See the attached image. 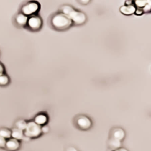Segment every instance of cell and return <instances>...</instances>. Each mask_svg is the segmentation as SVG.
Wrapping results in <instances>:
<instances>
[{
  "label": "cell",
  "instance_id": "obj_1",
  "mask_svg": "<svg viewBox=\"0 0 151 151\" xmlns=\"http://www.w3.org/2000/svg\"><path fill=\"white\" fill-rule=\"evenodd\" d=\"M47 23L52 29L58 31L68 29L73 24L68 16L59 12L51 15L48 18Z\"/></svg>",
  "mask_w": 151,
  "mask_h": 151
},
{
  "label": "cell",
  "instance_id": "obj_2",
  "mask_svg": "<svg viewBox=\"0 0 151 151\" xmlns=\"http://www.w3.org/2000/svg\"><path fill=\"white\" fill-rule=\"evenodd\" d=\"M59 12L68 16L72 21L73 23L76 25L83 24L87 19L84 13L76 10L74 8L69 5H64L61 6Z\"/></svg>",
  "mask_w": 151,
  "mask_h": 151
},
{
  "label": "cell",
  "instance_id": "obj_3",
  "mask_svg": "<svg viewBox=\"0 0 151 151\" xmlns=\"http://www.w3.org/2000/svg\"><path fill=\"white\" fill-rule=\"evenodd\" d=\"M41 9L40 2L36 0H28L22 1L18 8V12L28 17L38 14Z\"/></svg>",
  "mask_w": 151,
  "mask_h": 151
},
{
  "label": "cell",
  "instance_id": "obj_4",
  "mask_svg": "<svg viewBox=\"0 0 151 151\" xmlns=\"http://www.w3.org/2000/svg\"><path fill=\"white\" fill-rule=\"evenodd\" d=\"M44 26V20L42 17L38 14L28 17L25 29L31 32H38L41 30Z\"/></svg>",
  "mask_w": 151,
  "mask_h": 151
},
{
  "label": "cell",
  "instance_id": "obj_5",
  "mask_svg": "<svg viewBox=\"0 0 151 151\" xmlns=\"http://www.w3.org/2000/svg\"><path fill=\"white\" fill-rule=\"evenodd\" d=\"M41 126L37 124L34 121L27 122V127L24 131V136L30 138H35L41 134Z\"/></svg>",
  "mask_w": 151,
  "mask_h": 151
},
{
  "label": "cell",
  "instance_id": "obj_6",
  "mask_svg": "<svg viewBox=\"0 0 151 151\" xmlns=\"http://www.w3.org/2000/svg\"><path fill=\"white\" fill-rule=\"evenodd\" d=\"M28 19V17L17 11L13 15L12 22L13 25L17 29H25Z\"/></svg>",
  "mask_w": 151,
  "mask_h": 151
},
{
  "label": "cell",
  "instance_id": "obj_7",
  "mask_svg": "<svg viewBox=\"0 0 151 151\" xmlns=\"http://www.w3.org/2000/svg\"><path fill=\"white\" fill-rule=\"evenodd\" d=\"M20 143L19 140L11 138L8 139L6 143V148L9 151H16L19 149Z\"/></svg>",
  "mask_w": 151,
  "mask_h": 151
},
{
  "label": "cell",
  "instance_id": "obj_8",
  "mask_svg": "<svg viewBox=\"0 0 151 151\" xmlns=\"http://www.w3.org/2000/svg\"><path fill=\"white\" fill-rule=\"evenodd\" d=\"M11 77L7 72L0 75V87H7L11 83Z\"/></svg>",
  "mask_w": 151,
  "mask_h": 151
},
{
  "label": "cell",
  "instance_id": "obj_9",
  "mask_svg": "<svg viewBox=\"0 0 151 151\" xmlns=\"http://www.w3.org/2000/svg\"><path fill=\"white\" fill-rule=\"evenodd\" d=\"M136 7L134 5H124L120 8V12L125 15H131L135 14Z\"/></svg>",
  "mask_w": 151,
  "mask_h": 151
},
{
  "label": "cell",
  "instance_id": "obj_10",
  "mask_svg": "<svg viewBox=\"0 0 151 151\" xmlns=\"http://www.w3.org/2000/svg\"><path fill=\"white\" fill-rule=\"evenodd\" d=\"M78 125L81 129H86L90 128L91 126V122L89 118L86 116H82L79 117L77 121Z\"/></svg>",
  "mask_w": 151,
  "mask_h": 151
},
{
  "label": "cell",
  "instance_id": "obj_11",
  "mask_svg": "<svg viewBox=\"0 0 151 151\" xmlns=\"http://www.w3.org/2000/svg\"><path fill=\"white\" fill-rule=\"evenodd\" d=\"M24 137V131L16 128H14L11 130V138L18 140H22Z\"/></svg>",
  "mask_w": 151,
  "mask_h": 151
},
{
  "label": "cell",
  "instance_id": "obj_12",
  "mask_svg": "<svg viewBox=\"0 0 151 151\" xmlns=\"http://www.w3.org/2000/svg\"><path fill=\"white\" fill-rule=\"evenodd\" d=\"M47 117L45 114H40L37 115L34 118V122L37 124L42 126L45 125L47 122Z\"/></svg>",
  "mask_w": 151,
  "mask_h": 151
},
{
  "label": "cell",
  "instance_id": "obj_13",
  "mask_svg": "<svg viewBox=\"0 0 151 151\" xmlns=\"http://www.w3.org/2000/svg\"><path fill=\"white\" fill-rule=\"evenodd\" d=\"M0 136L6 139H9L11 138V130L7 128H1L0 129Z\"/></svg>",
  "mask_w": 151,
  "mask_h": 151
},
{
  "label": "cell",
  "instance_id": "obj_14",
  "mask_svg": "<svg viewBox=\"0 0 151 151\" xmlns=\"http://www.w3.org/2000/svg\"><path fill=\"white\" fill-rule=\"evenodd\" d=\"M113 136L114 139L120 141L124 137V132L122 129H116L114 132Z\"/></svg>",
  "mask_w": 151,
  "mask_h": 151
},
{
  "label": "cell",
  "instance_id": "obj_15",
  "mask_svg": "<svg viewBox=\"0 0 151 151\" xmlns=\"http://www.w3.org/2000/svg\"><path fill=\"white\" fill-rule=\"evenodd\" d=\"M15 125V128L24 131L27 127V122L25 120L20 119V120L17 121Z\"/></svg>",
  "mask_w": 151,
  "mask_h": 151
},
{
  "label": "cell",
  "instance_id": "obj_16",
  "mask_svg": "<svg viewBox=\"0 0 151 151\" xmlns=\"http://www.w3.org/2000/svg\"><path fill=\"white\" fill-rule=\"evenodd\" d=\"M149 1H136L134 4L138 8L143 9Z\"/></svg>",
  "mask_w": 151,
  "mask_h": 151
},
{
  "label": "cell",
  "instance_id": "obj_17",
  "mask_svg": "<svg viewBox=\"0 0 151 151\" xmlns=\"http://www.w3.org/2000/svg\"><path fill=\"white\" fill-rule=\"evenodd\" d=\"M109 145L112 148L116 149V148H119L121 146V142L119 140H116V139H114L110 141Z\"/></svg>",
  "mask_w": 151,
  "mask_h": 151
},
{
  "label": "cell",
  "instance_id": "obj_18",
  "mask_svg": "<svg viewBox=\"0 0 151 151\" xmlns=\"http://www.w3.org/2000/svg\"><path fill=\"white\" fill-rule=\"evenodd\" d=\"M7 140L0 136V148H5Z\"/></svg>",
  "mask_w": 151,
  "mask_h": 151
},
{
  "label": "cell",
  "instance_id": "obj_19",
  "mask_svg": "<svg viewBox=\"0 0 151 151\" xmlns=\"http://www.w3.org/2000/svg\"><path fill=\"white\" fill-rule=\"evenodd\" d=\"M151 1H150L142 9L144 13H147V12H150L151 7Z\"/></svg>",
  "mask_w": 151,
  "mask_h": 151
},
{
  "label": "cell",
  "instance_id": "obj_20",
  "mask_svg": "<svg viewBox=\"0 0 151 151\" xmlns=\"http://www.w3.org/2000/svg\"><path fill=\"white\" fill-rule=\"evenodd\" d=\"M5 73H6V66L2 62L0 61V75Z\"/></svg>",
  "mask_w": 151,
  "mask_h": 151
},
{
  "label": "cell",
  "instance_id": "obj_21",
  "mask_svg": "<svg viewBox=\"0 0 151 151\" xmlns=\"http://www.w3.org/2000/svg\"><path fill=\"white\" fill-rule=\"evenodd\" d=\"M49 128L47 125H44L41 127V133H47L49 132Z\"/></svg>",
  "mask_w": 151,
  "mask_h": 151
},
{
  "label": "cell",
  "instance_id": "obj_22",
  "mask_svg": "<svg viewBox=\"0 0 151 151\" xmlns=\"http://www.w3.org/2000/svg\"><path fill=\"white\" fill-rule=\"evenodd\" d=\"M135 14H136V15H141L143 14H144V12H143V9H142L140 8H137L136 9V11H135Z\"/></svg>",
  "mask_w": 151,
  "mask_h": 151
},
{
  "label": "cell",
  "instance_id": "obj_23",
  "mask_svg": "<svg viewBox=\"0 0 151 151\" xmlns=\"http://www.w3.org/2000/svg\"><path fill=\"white\" fill-rule=\"evenodd\" d=\"M30 139L31 138H30L24 136V137L23 138L22 140H23L24 142H29V141H30Z\"/></svg>",
  "mask_w": 151,
  "mask_h": 151
},
{
  "label": "cell",
  "instance_id": "obj_24",
  "mask_svg": "<svg viewBox=\"0 0 151 151\" xmlns=\"http://www.w3.org/2000/svg\"><path fill=\"white\" fill-rule=\"evenodd\" d=\"M133 2L134 1H125V5L129 6V5H133Z\"/></svg>",
  "mask_w": 151,
  "mask_h": 151
},
{
  "label": "cell",
  "instance_id": "obj_25",
  "mask_svg": "<svg viewBox=\"0 0 151 151\" xmlns=\"http://www.w3.org/2000/svg\"><path fill=\"white\" fill-rule=\"evenodd\" d=\"M80 2L82 4H87L90 2V1H88H88H87V0H86V1H81Z\"/></svg>",
  "mask_w": 151,
  "mask_h": 151
},
{
  "label": "cell",
  "instance_id": "obj_26",
  "mask_svg": "<svg viewBox=\"0 0 151 151\" xmlns=\"http://www.w3.org/2000/svg\"><path fill=\"white\" fill-rule=\"evenodd\" d=\"M68 151H77L75 149L74 147H70L68 149Z\"/></svg>",
  "mask_w": 151,
  "mask_h": 151
},
{
  "label": "cell",
  "instance_id": "obj_27",
  "mask_svg": "<svg viewBox=\"0 0 151 151\" xmlns=\"http://www.w3.org/2000/svg\"><path fill=\"white\" fill-rule=\"evenodd\" d=\"M115 151H127L126 149H124V148H119V149H117V150H115Z\"/></svg>",
  "mask_w": 151,
  "mask_h": 151
},
{
  "label": "cell",
  "instance_id": "obj_28",
  "mask_svg": "<svg viewBox=\"0 0 151 151\" xmlns=\"http://www.w3.org/2000/svg\"><path fill=\"white\" fill-rule=\"evenodd\" d=\"M1 52L0 51V56H1Z\"/></svg>",
  "mask_w": 151,
  "mask_h": 151
}]
</instances>
